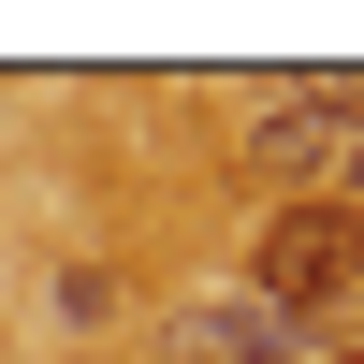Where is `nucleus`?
Here are the masks:
<instances>
[{
  "label": "nucleus",
  "instance_id": "obj_1",
  "mask_svg": "<svg viewBox=\"0 0 364 364\" xmlns=\"http://www.w3.org/2000/svg\"><path fill=\"white\" fill-rule=\"evenodd\" d=\"M364 291V248H350V204H277L248 248V306H277L291 336H336V306Z\"/></svg>",
  "mask_w": 364,
  "mask_h": 364
},
{
  "label": "nucleus",
  "instance_id": "obj_2",
  "mask_svg": "<svg viewBox=\"0 0 364 364\" xmlns=\"http://www.w3.org/2000/svg\"><path fill=\"white\" fill-rule=\"evenodd\" d=\"M336 146H350V102H336V87H291V102L248 117V175L277 204H321V190H336Z\"/></svg>",
  "mask_w": 364,
  "mask_h": 364
},
{
  "label": "nucleus",
  "instance_id": "obj_3",
  "mask_svg": "<svg viewBox=\"0 0 364 364\" xmlns=\"http://www.w3.org/2000/svg\"><path fill=\"white\" fill-rule=\"evenodd\" d=\"M175 364H321V336H291L248 291H204V306H175Z\"/></svg>",
  "mask_w": 364,
  "mask_h": 364
},
{
  "label": "nucleus",
  "instance_id": "obj_4",
  "mask_svg": "<svg viewBox=\"0 0 364 364\" xmlns=\"http://www.w3.org/2000/svg\"><path fill=\"white\" fill-rule=\"evenodd\" d=\"M350 248H364V219H350Z\"/></svg>",
  "mask_w": 364,
  "mask_h": 364
}]
</instances>
